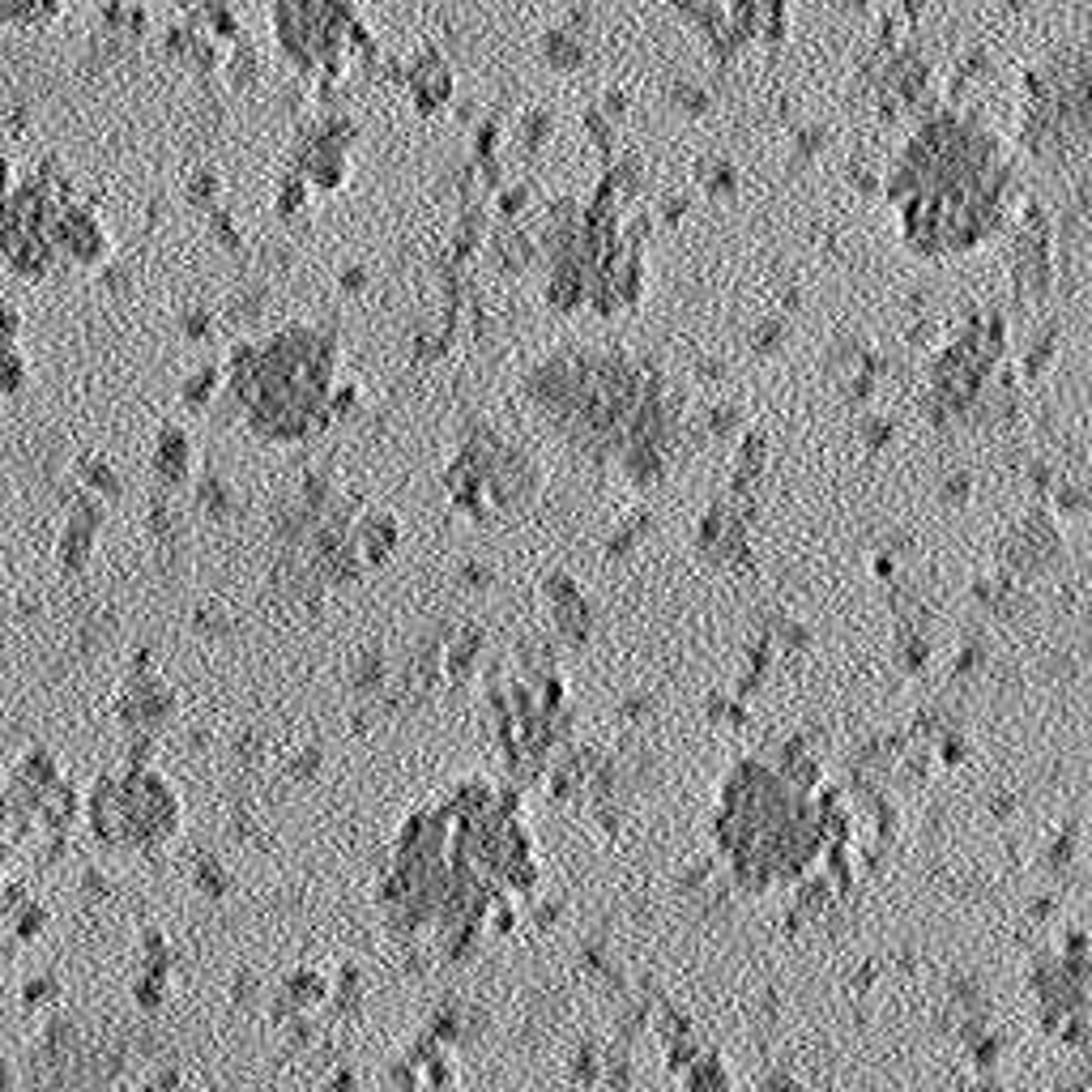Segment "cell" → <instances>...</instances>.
Masks as SVG:
<instances>
[{
  "mask_svg": "<svg viewBox=\"0 0 1092 1092\" xmlns=\"http://www.w3.org/2000/svg\"><path fill=\"white\" fill-rule=\"evenodd\" d=\"M401 86L410 90V99H414V107H419L423 116H436V111H444L448 103H453V94H457L453 69H448L444 52H436V47H423V52L406 64Z\"/></svg>",
  "mask_w": 1092,
  "mask_h": 1092,
  "instance_id": "6da1fadb",
  "label": "cell"
},
{
  "mask_svg": "<svg viewBox=\"0 0 1092 1092\" xmlns=\"http://www.w3.org/2000/svg\"><path fill=\"white\" fill-rule=\"evenodd\" d=\"M542 60L551 64V69H559V73H572V69H581V64H585V43L576 39L572 30L555 26V30H546V35H542Z\"/></svg>",
  "mask_w": 1092,
  "mask_h": 1092,
  "instance_id": "7a4b0ae2",
  "label": "cell"
},
{
  "mask_svg": "<svg viewBox=\"0 0 1092 1092\" xmlns=\"http://www.w3.org/2000/svg\"><path fill=\"white\" fill-rule=\"evenodd\" d=\"M64 0H0V26H18V30H35L47 26L60 13Z\"/></svg>",
  "mask_w": 1092,
  "mask_h": 1092,
  "instance_id": "3957f363",
  "label": "cell"
},
{
  "mask_svg": "<svg viewBox=\"0 0 1092 1092\" xmlns=\"http://www.w3.org/2000/svg\"><path fill=\"white\" fill-rule=\"evenodd\" d=\"M308 201H312V184L303 180L295 167L282 171L278 184H273V210H278L282 218H295V214H303V205Z\"/></svg>",
  "mask_w": 1092,
  "mask_h": 1092,
  "instance_id": "277c9868",
  "label": "cell"
},
{
  "mask_svg": "<svg viewBox=\"0 0 1092 1092\" xmlns=\"http://www.w3.org/2000/svg\"><path fill=\"white\" fill-rule=\"evenodd\" d=\"M551 133H555V116H551V111H546V107L525 111V116L517 120V146H521V154L534 158L546 141H551Z\"/></svg>",
  "mask_w": 1092,
  "mask_h": 1092,
  "instance_id": "5b68a950",
  "label": "cell"
},
{
  "mask_svg": "<svg viewBox=\"0 0 1092 1092\" xmlns=\"http://www.w3.org/2000/svg\"><path fill=\"white\" fill-rule=\"evenodd\" d=\"M696 180L709 197H734L738 192V171H734V163H726V158H704V163L696 167Z\"/></svg>",
  "mask_w": 1092,
  "mask_h": 1092,
  "instance_id": "8992f818",
  "label": "cell"
},
{
  "mask_svg": "<svg viewBox=\"0 0 1092 1092\" xmlns=\"http://www.w3.org/2000/svg\"><path fill=\"white\" fill-rule=\"evenodd\" d=\"M495 205H500V218L504 222H521L534 205V184L529 180H512V184H500L495 188Z\"/></svg>",
  "mask_w": 1092,
  "mask_h": 1092,
  "instance_id": "52a82bcc",
  "label": "cell"
},
{
  "mask_svg": "<svg viewBox=\"0 0 1092 1092\" xmlns=\"http://www.w3.org/2000/svg\"><path fill=\"white\" fill-rule=\"evenodd\" d=\"M670 99H674V107H679L683 116H709V111H713V90L700 86V82H692V77L674 82V86H670Z\"/></svg>",
  "mask_w": 1092,
  "mask_h": 1092,
  "instance_id": "ba28073f",
  "label": "cell"
},
{
  "mask_svg": "<svg viewBox=\"0 0 1092 1092\" xmlns=\"http://www.w3.org/2000/svg\"><path fill=\"white\" fill-rule=\"evenodd\" d=\"M828 150V128H819V124H794V137H790V154L798 158L802 167L815 163L819 154Z\"/></svg>",
  "mask_w": 1092,
  "mask_h": 1092,
  "instance_id": "9c48e42d",
  "label": "cell"
},
{
  "mask_svg": "<svg viewBox=\"0 0 1092 1092\" xmlns=\"http://www.w3.org/2000/svg\"><path fill=\"white\" fill-rule=\"evenodd\" d=\"M581 128L589 133V141L602 150V158L615 154V120L602 116V107H585L581 111Z\"/></svg>",
  "mask_w": 1092,
  "mask_h": 1092,
  "instance_id": "30bf717a",
  "label": "cell"
},
{
  "mask_svg": "<svg viewBox=\"0 0 1092 1092\" xmlns=\"http://www.w3.org/2000/svg\"><path fill=\"white\" fill-rule=\"evenodd\" d=\"M785 337H790V325H785L781 316H768L751 329V350H756V355H777L785 346Z\"/></svg>",
  "mask_w": 1092,
  "mask_h": 1092,
  "instance_id": "8fae6325",
  "label": "cell"
},
{
  "mask_svg": "<svg viewBox=\"0 0 1092 1092\" xmlns=\"http://www.w3.org/2000/svg\"><path fill=\"white\" fill-rule=\"evenodd\" d=\"M849 188H858L862 197H875V192L883 188V175H879V167L871 163V158H849Z\"/></svg>",
  "mask_w": 1092,
  "mask_h": 1092,
  "instance_id": "7c38bea8",
  "label": "cell"
},
{
  "mask_svg": "<svg viewBox=\"0 0 1092 1092\" xmlns=\"http://www.w3.org/2000/svg\"><path fill=\"white\" fill-rule=\"evenodd\" d=\"M994 69V56H990V47H969L965 56L956 60V77H965V82H982V77H990Z\"/></svg>",
  "mask_w": 1092,
  "mask_h": 1092,
  "instance_id": "4fadbf2b",
  "label": "cell"
},
{
  "mask_svg": "<svg viewBox=\"0 0 1092 1092\" xmlns=\"http://www.w3.org/2000/svg\"><path fill=\"white\" fill-rule=\"evenodd\" d=\"M483 158H500V120H483V128L474 133V163H483Z\"/></svg>",
  "mask_w": 1092,
  "mask_h": 1092,
  "instance_id": "5bb4252c",
  "label": "cell"
},
{
  "mask_svg": "<svg viewBox=\"0 0 1092 1092\" xmlns=\"http://www.w3.org/2000/svg\"><path fill=\"white\" fill-rule=\"evenodd\" d=\"M231 69H235V73H231V77H235V86H252V82H256V77H261V56H256V52H252V47H244V56H239V52H235V60H231Z\"/></svg>",
  "mask_w": 1092,
  "mask_h": 1092,
  "instance_id": "9a60e30c",
  "label": "cell"
},
{
  "mask_svg": "<svg viewBox=\"0 0 1092 1092\" xmlns=\"http://www.w3.org/2000/svg\"><path fill=\"white\" fill-rule=\"evenodd\" d=\"M632 111V94L623 90V86H610L606 94H602V116L606 120H623Z\"/></svg>",
  "mask_w": 1092,
  "mask_h": 1092,
  "instance_id": "2e32d148",
  "label": "cell"
},
{
  "mask_svg": "<svg viewBox=\"0 0 1092 1092\" xmlns=\"http://www.w3.org/2000/svg\"><path fill=\"white\" fill-rule=\"evenodd\" d=\"M337 286H342L346 295H363L367 286H372V273H367L363 265H346L342 273H337Z\"/></svg>",
  "mask_w": 1092,
  "mask_h": 1092,
  "instance_id": "e0dca14e",
  "label": "cell"
},
{
  "mask_svg": "<svg viewBox=\"0 0 1092 1092\" xmlns=\"http://www.w3.org/2000/svg\"><path fill=\"white\" fill-rule=\"evenodd\" d=\"M687 205H692V201L674 192V197H666V201H662V210H657V218H662L666 227H679V222L687 218Z\"/></svg>",
  "mask_w": 1092,
  "mask_h": 1092,
  "instance_id": "ac0fdd59",
  "label": "cell"
},
{
  "mask_svg": "<svg viewBox=\"0 0 1092 1092\" xmlns=\"http://www.w3.org/2000/svg\"><path fill=\"white\" fill-rule=\"evenodd\" d=\"M589 26H593V13H589V5H572V9H568V26H564V30H572L576 39H585V35H589Z\"/></svg>",
  "mask_w": 1092,
  "mask_h": 1092,
  "instance_id": "d6986e66",
  "label": "cell"
},
{
  "mask_svg": "<svg viewBox=\"0 0 1092 1092\" xmlns=\"http://www.w3.org/2000/svg\"><path fill=\"white\" fill-rule=\"evenodd\" d=\"M832 5H837L841 13H854V18H862V13L871 9V0H832Z\"/></svg>",
  "mask_w": 1092,
  "mask_h": 1092,
  "instance_id": "ffe728a7",
  "label": "cell"
},
{
  "mask_svg": "<svg viewBox=\"0 0 1092 1092\" xmlns=\"http://www.w3.org/2000/svg\"><path fill=\"white\" fill-rule=\"evenodd\" d=\"M1003 5H1007L1011 13H1024V9H1029V5H1033V0H1003Z\"/></svg>",
  "mask_w": 1092,
  "mask_h": 1092,
  "instance_id": "44dd1931",
  "label": "cell"
}]
</instances>
